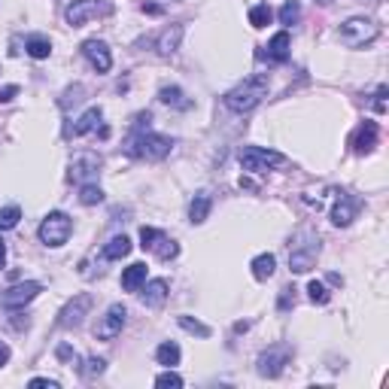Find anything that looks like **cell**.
<instances>
[{
    "label": "cell",
    "instance_id": "obj_44",
    "mask_svg": "<svg viewBox=\"0 0 389 389\" xmlns=\"http://www.w3.org/2000/svg\"><path fill=\"white\" fill-rule=\"evenodd\" d=\"M319 3H332V0H319Z\"/></svg>",
    "mask_w": 389,
    "mask_h": 389
},
{
    "label": "cell",
    "instance_id": "obj_31",
    "mask_svg": "<svg viewBox=\"0 0 389 389\" xmlns=\"http://www.w3.org/2000/svg\"><path fill=\"white\" fill-rule=\"evenodd\" d=\"M298 19H301V6H298V0H286L283 10H280V21H283V25H295Z\"/></svg>",
    "mask_w": 389,
    "mask_h": 389
},
{
    "label": "cell",
    "instance_id": "obj_40",
    "mask_svg": "<svg viewBox=\"0 0 389 389\" xmlns=\"http://www.w3.org/2000/svg\"><path fill=\"white\" fill-rule=\"evenodd\" d=\"M58 359H64V362L67 359H76V353H73L70 347H58Z\"/></svg>",
    "mask_w": 389,
    "mask_h": 389
},
{
    "label": "cell",
    "instance_id": "obj_38",
    "mask_svg": "<svg viewBox=\"0 0 389 389\" xmlns=\"http://www.w3.org/2000/svg\"><path fill=\"white\" fill-rule=\"evenodd\" d=\"M374 97H377V101H374V106H377V113H383V110H386V104H383V97H386V86H380Z\"/></svg>",
    "mask_w": 389,
    "mask_h": 389
},
{
    "label": "cell",
    "instance_id": "obj_8",
    "mask_svg": "<svg viewBox=\"0 0 389 389\" xmlns=\"http://www.w3.org/2000/svg\"><path fill=\"white\" fill-rule=\"evenodd\" d=\"M289 362H292V347L289 344H274V347H268L262 356H258L256 371L262 377H280Z\"/></svg>",
    "mask_w": 389,
    "mask_h": 389
},
{
    "label": "cell",
    "instance_id": "obj_24",
    "mask_svg": "<svg viewBox=\"0 0 389 389\" xmlns=\"http://www.w3.org/2000/svg\"><path fill=\"white\" fill-rule=\"evenodd\" d=\"M128 253H131V240H128L125 234H119V238H113L110 243H106L101 256L106 258V262H119V258H125Z\"/></svg>",
    "mask_w": 389,
    "mask_h": 389
},
{
    "label": "cell",
    "instance_id": "obj_17",
    "mask_svg": "<svg viewBox=\"0 0 389 389\" xmlns=\"http://www.w3.org/2000/svg\"><path fill=\"white\" fill-rule=\"evenodd\" d=\"M258 58L277 61V64H283V61H289V34H286V30L274 34V40L268 43V52H258Z\"/></svg>",
    "mask_w": 389,
    "mask_h": 389
},
{
    "label": "cell",
    "instance_id": "obj_36",
    "mask_svg": "<svg viewBox=\"0 0 389 389\" xmlns=\"http://www.w3.org/2000/svg\"><path fill=\"white\" fill-rule=\"evenodd\" d=\"M34 389H58V380H49V377H34L30 380Z\"/></svg>",
    "mask_w": 389,
    "mask_h": 389
},
{
    "label": "cell",
    "instance_id": "obj_5",
    "mask_svg": "<svg viewBox=\"0 0 389 389\" xmlns=\"http://www.w3.org/2000/svg\"><path fill=\"white\" fill-rule=\"evenodd\" d=\"M70 231H73L70 216L61 213V210H52L40 222V240L46 243V247H64L67 238H70Z\"/></svg>",
    "mask_w": 389,
    "mask_h": 389
},
{
    "label": "cell",
    "instance_id": "obj_33",
    "mask_svg": "<svg viewBox=\"0 0 389 389\" xmlns=\"http://www.w3.org/2000/svg\"><path fill=\"white\" fill-rule=\"evenodd\" d=\"M307 292H310V301H314V304H329V298H332L329 289L319 283V280H310V283H307Z\"/></svg>",
    "mask_w": 389,
    "mask_h": 389
},
{
    "label": "cell",
    "instance_id": "obj_9",
    "mask_svg": "<svg viewBox=\"0 0 389 389\" xmlns=\"http://www.w3.org/2000/svg\"><path fill=\"white\" fill-rule=\"evenodd\" d=\"M140 247L143 249H149V253H155L162 262H171V258H177L180 253V247H177V240L173 238H167L164 231H158V228H149V225H143L140 228Z\"/></svg>",
    "mask_w": 389,
    "mask_h": 389
},
{
    "label": "cell",
    "instance_id": "obj_6",
    "mask_svg": "<svg viewBox=\"0 0 389 389\" xmlns=\"http://www.w3.org/2000/svg\"><path fill=\"white\" fill-rule=\"evenodd\" d=\"M374 37H377V25L371 19H347L341 25V43L350 46V49L374 43Z\"/></svg>",
    "mask_w": 389,
    "mask_h": 389
},
{
    "label": "cell",
    "instance_id": "obj_39",
    "mask_svg": "<svg viewBox=\"0 0 389 389\" xmlns=\"http://www.w3.org/2000/svg\"><path fill=\"white\" fill-rule=\"evenodd\" d=\"M15 91H19V86H6L3 91H0V101H3V104H6V101H12Z\"/></svg>",
    "mask_w": 389,
    "mask_h": 389
},
{
    "label": "cell",
    "instance_id": "obj_19",
    "mask_svg": "<svg viewBox=\"0 0 389 389\" xmlns=\"http://www.w3.org/2000/svg\"><path fill=\"white\" fill-rule=\"evenodd\" d=\"M143 283H146V265L143 262H134L122 271V289H125V292H137Z\"/></svg>",
    "mask_w": 389,
    "mask_h": 389
},
{
    "label": "cell",
    "instance_id": "obj_32",
    "mask_svg": "<svg viewBox=\"0 0 389 389\" xmlns=\"http://www.w3.org/2000/svg\"><path fill=\"white\" fill-rule=\"evenodd\" d=\"M21 219V210L19 207H3L0 210V231H10V228L19 225Z\"/></svg>",
    "mask_w": 389,
    "mask_h": 389
},
{
    "label": "cell",
    "instance_id": "obj_11",
    "mask_svg": "<svg viewBox=\"0 0 389 389\" xmlns=\"http://www.w3.org/2000/svg\"><path fill=\"white\" fill-rule=\"evenodd\" d=\"M40 292H43V286L37 283V280L15 283V286H10V289H3V292H0V307H25V304H30Z\"/></svg>",
    "mask_w": 389,
    "mask_h": 389
},
{
    "label": "cell",
    "instance_id": "obj_30",
    "mask_svg": "<svg viewBox=\"0 0 389 389\" xmlns=\"http://www.w3.org/2000/svg\"><path fill=\"white\" fill-rule=\"evenodd\" d=\"M79 201L86 204V207H91V204H101V201H104L101 186H95V182H86V186L79 189Z\"/></svg>",
    "mask_w": 389,
    "mask_h": 389
},
{
    "label": "cell",
    "instance_id": "obj_16",
    "mask_svg": "<svg viewBox=\"0 0 389 389\" xmlns=\"http://www.w3.org/2000/svg\"><path fill=\"white\" fill-rule=\"evenodd\" d=\"M377 137H380L377 122H365L359 131H356V137H353V152H359V155H368V152L377 146Z\"/></svg>",
    "mask_w": 389,
    "mask_h": 389
},
{
    "label": "cell",
    "instance_id": "obj_25",
    "mask_svg": "<svg viewBox=\"0 0 389 389\" xmlns=\"http://www.w3.org/2000/svg\"><path fill=\"white\" fill-rule=\"evenodd\" d=\"M274 268H277V258H274L271 253H262V256L253 258V277H256V280L274 277Z\"/></svg>",
    "mask_w": 389,
    "mask_h": 389
},
{
    "label": "cell",
    "instance_id": "obj_14",
    "mask_svg": "<svg viewBox=\"0 0 389 389\" xmlns=\"http://www.w3.org/2000/svg\"><path fill=\"white\" fill-rule=\"evenodd\" d=\"M82 55L88 58V64L95 67L97 73H106L113 67V55H110V49H106L104 40H86L82 43Z\"/></svg>",
    "mask_w": 389,
    "mask_h": 389
},
{
    "label": "cell",
    "instance_id": "obj_18",
    "mask_svg": "<svg viewBox=\"0 0 389 389\" xmlns=\"http://www.w3.org/2000/svg\"><path fill=\"white\" fill-rule=\"evenodd\" d=\"M180 40H182V25H171L167 30H162V37H158V43H155L158 55L171 58L173 52L180 49Z\"/></svg>",
    "mask_w": 389,
    "mask_h": 389
},
{
    "label": "cell",
    "instance_id": "obj_35",
    "mask_svg": "<svg viewBox=\"0 0 389 389\" xmlns=\"http://www.w3.org/2000/svg\"><path fill=\"white\" fill-rule=\"evenodd\" d=\"M155 386H158V389H180V386H182V377L173 374V371H164V374L155 377Z\"/></svg>",
    "mask_w": 389,
    "mask_h": 389
},
{
    "label": "cell",
    "instance_id": "obj_29",
    "mask_svg": "<svg viewBox=\"0 0 389 389\" xmlns=\"http://www.w3.org/2000/svg\"><path fill=\"white\" fill-rule=\"evenodd\" d=\"M104 368H106V362H104V359H97V356H88V359L79 365V374L86 377V380H91V377L104 374Z\"/></svg>",
    "mask_w": 389,
    "mask_h": 389
},
{
    "label": "cell",
    "instance_id": "obj_22",
    "mask_svg": "<svg viewBox=\"0 0 389 389\" xmlns=\"http://www.w3.org/2000/svg\"><path fill=\"white\" fill-rule=\"evenodd\" d=\"M101 119H104L101 106H88V110L79 116V122H76V125H73V137H82V134L95 131V128L101 125Z\"/></svg>",
    "mask_w": 389,
    "mask_h": 389
},
{
    "label": "cell",
    "instance_id": "obj_12",
    "mask_svg": "<svg viewBox=\"0 0 389 389\" xmlns=\"http://www.w3.org/2000/svg\"><path fill=\"white\" fill-rule=\"evenodd\" d=\"M88 310H91V295L88 292L76 295L73 301H67L64 307H61L58 325H61V329H76V325H82V319H86Z\"/></svg>",
    "mask_w": 389,
    "mask_h": 389
},
{
    "label": "cell",
    "instance_id": "obj_27",
    "mask_svg": "<svg viewBox=\"0 0 389 389\" xmlns=\"http://www.w3.org/2000/svg\"><path fill=\"white\" fill-rule=\"evenodd\" d=\"M155 359H158V365L173 368V365H180V347L173 344V341H164V344L155 350Z\"/></svg>",
    "mask_w": 389,
    "mask_h": 389
},
{
    "label": "cell",
    "instance_id": "obj_41",
    "mask_svg": "<svg viewBox=\"0 0 389 389\" xmlns=\"http://www.w3.org/2000/svg\"><path fill=\"white\" fill-rule=\"evenodd\" d=\"M6 362H10V347H6L3 341H0V368H3Z\"/></svg>",
    "mask_w": 389,
    "mask_h": 389
},
{
    "label": "cell",
    "instance_id": "obj_2",
    "mask_svg": "<svg viewBox=\"0 0 389 389\" xmlns=\"http://www.w3.org/2000/svg\"><path fill=\"white\" fill-rule=\"evenodd\" d=\"M268 97V76L265 73H256V76H247L240 86H234L231 91L225 95V106L231 113H253L258 104Z\"/></svg>",
    "mask_w": 389,
    "mask_h": 389
},
{
    "label": "cell",
    "instance_id": "obj_28",
    "mask_svg": "<svg viewBox=\"0 0 389 389\" xmlns=\"http://www.w3.org/2000/svg\"><path fill=\"white\" fill-rule=\"evenodd\" d=\"M271 19H274V10L268 3H258L249 10V25L253 28H265V25H271Z\"/></svg>",
    "mask_w": 389,
    "mask_h": 389
},
{
    "label": "cell",
    "instance_id": "obj_42",
    "mask_svg": "<svg viewBox=\"0 0 389 389\" xmlns=\"http://www.w3.org/2000/svg\"><path fill=\"white\" fill-rule=\"evenodd\" d=\"M3 265H6V243L0 238V271H3Z\"/></svg>",
    "mask_w": 389,
    "mask_h": 389
},
{
    "label": "cell",
    "instance_id": "obj_10",
    "mask_svg": "<svg viewBox=\"0 0 389 389\" xmlns=\"http://www.w3.org/2000/svg\"><path fill=\"white\" fill-rule=\"evenodd\" d=\"M97 173H101V155H97V152H79V155H73V162H70L73 182L86 186V182L97 180Z\"/></svg>",
    "mask_w": 389,
    "mask_h": 389
},
{
    "label": "cell",
    "instance_id": "obj_20",
    "mask_svg": "<svg viewBox=\"0 0 389 389\" xmlns=\"http://www.w3.org/2000/svg\"><path fill=\"white\" fill-rule=\"evenodd\" d=\"M210 210H213L210 192H198V195L192 198V204H189V219H192V225H201L204 219L210 216Z\"/></svg>",
    "mask_w": 389,
    "mask_h": 389
},
{
    "label": "cell",
    "instance_id": "obj_4",
    "mask_svg": "<svg viewBox=\"0 0 389 389\" xmlns=\"http://www.w3.org/2000/svg\"><path fill=\"white\" fill-rule=\"evenodd\" d=\"M104 15H113V3L110 0H73L70 6L64 10L67 25L79 28L91 19H104Z\"/></svg>",
    "mask_w": 389,
    "mask_h": 389
},
{
    "label": "cell",
    "instance_id": "obj_37",
    "mask_svg": "<svg viewBox=\"0 0 389 389\" xmlns=\"http://www.w3.org/2000/svg\"><path fill=\"white\" fill-rule=\"evenodd\" d=\"M295 289H283V295H280V310H289L295 304Z\"/></svg>",
    "mask_w": 389,
    "mask_h": 389
},
{
    "label": "cell",
    "instance_id": "obj_34",
    "mask_svg": "<svg viewBox=\"0 0 389 389\" xmlns=\"http://www.w3.org/2000/svg\"><path fill=\"white\" fill-rule=\"evenodd\" d=\"M180 325L186 332H192V334H201V338H210V329L204 323H198V319H192V316H180Z\"/></svg>",
    "mask_w": 389,
    "mask_h": 389
},
{
    "label": "cell",
    "instance_id": "obj_43",
    "mask_svg": "<svg viewBox=\"0 0 389 389\" xmlns=\"http://www.w3.org/2000/svg\"><path fill=\"white\" fill-rule=\"evenodd\" d=\"M162 3H180V0H162Z\"/></svg>",
    "mask_w": 389,
    "mask_h": 389
},
{
    "label": "cell",
    "instance_id": "obj_13",
    "mask_svg": "<svg viewBox=\"0 0 389 389\" xmlns=\"http://www.w3.org/2000/svg\"><path fill=\"white\" fill-rule=\"evenodd\" d=\"M125 316H128V310L122 307V304H113V307L104 314L101 323L95 325V338H101V341H113V338H119L122 329H125Z\"/></svg>",
    "mask_w": 389,
    "mask_h": 389
},
{
    "label": "cell",
    "instance_id": "obj_15",
    "mask_svg": "<svg viewBox=\"0 0 389 389\" xmlns=\"http://www.w3.org/2000/svg\"><path fill=\"white\" fill-rule=\"evenodd\" d=\"M356 213H359V198L341 192L338 195V204H334V210H332V222L338 225V228H344V225H350L356 219Z\"/></svg>",
    "mask_w": 389,
    "mask_h": 389
},
{
    "label": "cell",
    "instance_id": "obj_7",
    "mask_svg": "<svg viewBox=\"0 0 389 389\" xmlns=\"http://www.w3.org/2000/svg\"><path fill=\"white\" fill-rule=\"evenodd\" d=\"M280 164H286V155H280V152H274V149L247 146L240 152V167L249 173H262V171H268V167H280Z\"/></svg>",
    "mask_w": 389,
    "mask_h": 389
},
{
    "label": "cell",
    "instance_id": "obj_21",
    "mask_svg": "<svg viewBox=\"0 0 389 389\" xmlns=\"http://www.w3.org/2000/svg\"><path fill=\"white\" fill-rule=\"evenodd\" d=\"M143 304L146 307H158V304H164L167 298V280H149V283H143Z\"/></svg>",
    "mask_w": 389,
    "mask_h": 389
},
{
    "label": "cell",
    "instance_id": "obj_3",
    "mask_svg": "<svg viewBox=\"0 0 389 389\" xmlns=\"http://www.w3.org/2000/svg\"><path fill=\"white\" fill-rule=\"evenodd\" d=\"M316 256H319V234L310 231V228H301L295 234L292 247H289V268L295 274H307L316 265Z\"/></svg>",
    "mask_w": 389,
    "mask_h": 389
},
{
    "label": "cell",
    "instance_id": "obj_1",
    "mask_svg": "<svg viewBox=\"0 0 389 389\" xmlns=\"http://www.w3.org/2000/svg\"><path fill=\"white\" fill-rule=\"evenodd\" d=\"M173 140L164 134H155L149 128H134L125 140V152L131 158H146V162H162V158L171 155Z\"/></svg>",
    "mask_w": 389,
    "mask_h": 389
},
{
    "label": "cell",
    "instance_id": "obj_26",
    "mask_svg": "<svg viewBox=\"0 0 389 389\" xmlns=\"http://www.w3.org/2000/svg\"><path fill=\"white\" fill-rule=\"evenodd\" d=\"M25 49H28V55L30 58H37V61H43V58H49V52H52V43L46 40V37H28V43H25Z\"/></svg>",
    "mask_w": 389,
    "mask_h": 389
},
{
    "label": "cell",
    "instance_id": "obj_23",
    "mask_svg": "<svg viewBox=\"0 0 389 389\" xmlns=\"http://www.w3.org/2000/svg\"><path fill=\"white\" fill-rule=\"evenodd\" d=\"M158 101L173 106V110H192V101H189V97L182 95V88H177V86H164L158 91Z\"/></svg>",
    "mask_w": 389,
    "mask_h": 389
}]
</instances>
